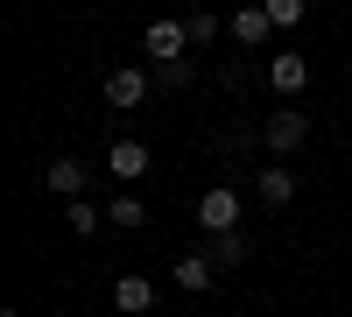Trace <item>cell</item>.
<instances>
[{"label": "cell", "instance_id": "obj_9", "mask_svg": "<svg viewBox=\"0 0 352 317\" xmlns=\"http://www.w3.org/2000/svg\"><path fill=\"white\" fill-rule=\"evenodd\" d=\"M219 282V261L212 254H184V261H176V289H190V296H204Z\"/></svg>", "mask_w": 352, "mask_h": 317}, {"label": "cell", "instance_id": "obj_2", "mask_svg": "<svg viewBox=\"0 0 352 317\" xmlns=\"http://www.w3.org/2000/svg\"><path fill=\"white\" fill-rule=\"evenodd\" d=\"M261 141H268V155H296L303 141H310V120H303L296 106H275L268 127H261Z\"/></svg>", "mask_w": 352, "mask_h": 317}, {"label": "cell", "instance_id": "obj_8", "mask_svg": "<svg viewBox=\"0 0 352 317\" xmlns=\"http://www.w3.org/2000/svg\"><path fill=\"white\" fill-rule=\"evenodd\" d=\"M85 177H92V169H85L78 155H56V162L43 169V184H50L56 197H85Z\"/></svg>", "mask_w": 352, "mask_h": 317}, {"label": "cell", "instance_id": "obj_6", "mask_svg": "<svg viewBox=\"0 0 352 317\" xmlns=\"http://www.w3.org/2000/svg\"><path fill=\"white\" fill-rule=\"evenodd\" d=\"M141 99H148V71H134V64L106 71V106H141Z\"/></svg>", "mask_w": 352, "mask_h": 317}, {"label": "cell", "instance_id": "obj_18", "mask_svg": "<svg viewBox=\"0 0 352 317\" xmlns=\"http://www.w3.org/2000/svg\"><path fill=\"white\" fill-rule=\"evenodd\" d=\"M0 317H21V310H14V303H8V310H0Z\"/></svg>", "mask_w": 352, "mask_h": 317}, {"label": "cell", "instance_id": "obj_14", "mask_svg": "<svg viewBox=\"0 0 352 317\" xmlns=\"http://www.w3.org/2000/svg\"><path fill=\"white\" fill-rule=\"evenodd\" d=\"M184 28H190V50H212V43H219V28H226V21H219L212 8H197V14H184Z\"/></svg>", "mask_w": 352, "mask_h": 317}, {"label": "cell", "instance_id": "obj_1", "mask_svg": "<svg viewBox=\"0 0 352 317\" xmlns=\"http://www.w3.org/2000/svg\"><path fill=\"white\" fill-rule=\"evenodd\" d=\"M197 226H204V233H240V197H232V184H212V190H204L197 197Z\"/></svg>", "mask_w": 352, "mask_h": 317}, {"label": "cell", "instance_id": "obj_16", "mask_svg": "<svg viewBox=\"0 0 352 317\" xmlns=\"http://www.w3.org/2000/svg\"><path fill=\"white\" fill-rule=\"evenodd\" d=\"M261 8H268L275 28H296V21H303V0H261Z\"/></svg>", "mask_w": 352, "mask_h": 317}, {"label": "cell", "instance_id": "obj_11", "mask_svg": "<svg viewBox=\"0 0 352 317\" xmlns=\"http://www.w3.org/2000/svg\"><path fill=\"white\" fill-rule=\"evenodd\" d=\"M289 197H296V177H289V169L282 162H261V205H289Z\"/></svg>", "mask_w": 352, "mask_h": 317}, {"label": "cell", "instance_id": "obj_7", "mask_svg": "<svg viewBox=\"0 0 352 317\" xmlns=\"http://www.w3.org/2000/svg\"><path fill=\"white\" fill-rule=\"evenodd\" d=\"M113 303H120V317H148L155 310V282L148 275H120L113 282Z\"/></svg>", "mask_w": 352, "mask_h": 317}, {"label": "cell", "instance_id": "obj_4", "mask_svg": "<svg viewBox=\"0 0 352 317\" xmlns=\"http://www.w3.org/2000/svg\"><path fill=\"white\" fill-rule=\"evenodd\" d=\"M268 85H275L282 99H296L303 85H310V56H303V50H275V56H268Z\"/></svg>", "mask_w": 352, "mask_h": 317}, {"label": "cell", "instance_id": "obj_3", "mask_svg": "<svg viewBox=\"0 0 352 317\" xmlns=\"http://www.w3.org/2000/svg\"><path fill=\"white\" fill-rule=\"evenodd\" d=\"M141 50H155V64H176V56L190 50V28L176 21V14H155V21H148V36H141Z\"/></svg>", "mask_w": 352, "mask_h": 317}, {"label": "cell", "instance_id": "obj_17", "mask_svg": "<svg viewBox=\"0 0 352 317\" xmlns=\"http://www.w3.org/2000/svg\"><path fill=\"white\" fill-rule=\"evenodd\" d=\"M155 78H162V92H184V85H190L197 71H190V56H176V64H162Z\"/></svg>", "mask_w": 352, "mask_h": 317}, {"label": "cell", "instance_id": "obj_15", "mask_svg": "<svg viewBox=\"0 0 352 317\" xmlns=\"http://www.w3.org/2000/svg\"><path fill=\"white\" fill-rule=\"evenodd\" d=\"M212 261H219V275L240 268V261H247V240H240V233H219V240H212Z\"/></svg>", "mask_w": 352, "mask_h": 317}, {"label": "cell", "instance_id": "obj_19", "mask_svg": "<svg viewBox=\"0 0 352 317\" xmlns=\"http://www.w3.org/2000/svg\"><path fill=\"white\" fill-rule=\"evenodd\" d=\"M197 317H219V310H197Z\"/></svg>", "mask_w": 352, "mask_h": 317}, {"label": "cell", "instance_id": "obj_12", "mask_svg": "<svg viewBox=\"0 0 352 317\" xmlns=\"http://www.w3.org/2000/svg\"><path fill=\"white\" fill-rule=\"evenodd\" d=\"M64 226H71L78 240H92L99 226H106V212H99V205H85V197H64Z\"/></svg>", "mask_w": 352, "mask_h": 317}, {"label": "cell", "instance_id": "obj_5", "mask_svg": "<svg viewBox=\"0 0 352 317\" xmlns=\"http://www.w3.org/2000/svg\"><path fill=\"white\" fill-rule=\"evenodd\" d=\"M106 169H113L120 184H141V177L155 169V155H148V141H113V149H106Z\"/></svg>", "mask_w": 352, "mask_h": 317}, {"label": "cell", "instance_id": "obj_13", "mask_svg": "<svg viewBox=\"0 0 352 317\" xmlns=\"http://www.w3.org/2000/svg\"><path fill=\"white\" fill-rule=\"evenodd\" d=\"M106 226H127V233H134V226H148V205H141L134 190H120V197L106 205Z\"/></svg>", "mask_w": 352, "mask_h": 317}, {"label": "cell", "instance_id": "obj_10", "mask_svg": "<svg viewBox=\"0 0 352 317\" xmlns=\"http://www.w3.org/2000/svg\"><path fill=\"white\" fill-rule=\"evenodd\" d=\"M226 28H232V43H247V50H261V43L275 36V21H268V8H240V14H232Z\"/></svg>", "mask_w": 352, "mask_h": 317}]
</instances>
